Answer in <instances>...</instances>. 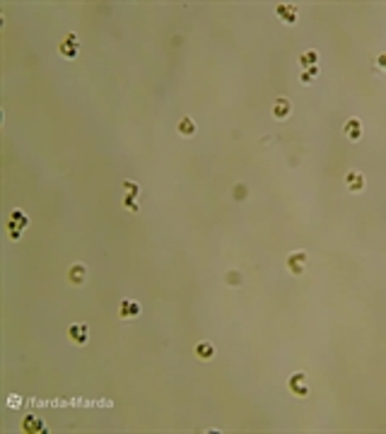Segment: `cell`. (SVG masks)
Wrapping results in <instances>:
<instances>
[{"label": "cell", "mask_w": 386, "mask_h": 434, "mask_svg": "<svg viewBox=\"0 0 386 434\" xmlns=\"http://www.w3.org/2000/svg\"><path fill=\"white\" fill-rule=\"evenodd\" d=\"M306 263H309V254H306V251H294V254H290L288 260H285V266H288V270L292 272V275H302V272L306 270Z\"/></svg>", "instance_id": "3"}, {"label": "cell", "mask_w": 386, "mask_h": 434, "mask_svg": "<svg viewBox=\"0 0 386 434\" xmlns=\"http://www.w3.org/2000/svg\"><path fill=\"white\" fill-rule=\"evenodd\" d=\"M343 133L348 136V140H352V142H358L360 138H362V121L360 118H348V123L343 126Z\"/></svg>", "instance_id": "10"}, {"label": "cell", "mask_w": 386, "mask_h": 434, "mask_svg": "<svg viewBox=\"0 0 386 434\" xmlns=\"http://www.w3.org/2000/svg\"><path fill=\"white\" fill-rule=\"evenodd\" d=\"M58 54L63 56V58H68V60L78 58V54H80V39H78V34H66L63 41L58 44Z\"/></svg>", "instance_id": "1"}, {"label": "cell", "mask_w": 386, "mask_h": 434, "mask_svg": "<svg viewBox=\"0 0 386 434\" xmlns=\"http://www.w3.org/2000/svg\"><path fill=\"white\" fill-rule=\"evenodd\" d=\"M312 82H314V78H312V75L304 70V72H302V84H312Z\"/></svg>", "instance_id": "21"}, {"label": "cell", "mask_w": 386, "mask_h": 434, "mask_svg": "<svg viewBox=\"0 0 386 434\" xmlns=\"http://www.w3.org/2000/svg\"><path fill=\"white\" fill-rule=\"evenodd\" d=\"M140 193V186L133 184V181H124V196H138Z\"/></svg>", "instance_id": "18"}, {"label": "cell", "mask_w": 386, "mask_h": 434, "mask_svg": "<svg viewBox=\"0 0 386 434\" xmlns=\"http://www.w3.org/2000/svg\"><path fill=\"white\" fill-rule=\"evenodd\" d=\"M179 133L181 136H193L196 133V121H193L191 116H184L179 121Z\"/></svg>", "instance_id": "15"}, {"label": "cell", "mask_w": 386, "mask_h": 434, "mask_svg": "<svg viewBox=\"0 0 386 434\" xmlns=\"http://www.w3.org/2000/svg\"><path fill=\"white\" fill-rule=\"evenodd\" d=\"M376 66H379V70H386V54L376 56Z\"/></svg>", "instance_id": "20"}, {"label": "cell", "mask_w": 386, "mask_h": 434, "mask_svg": "<svg viewBox=\"0 0 386 434\" xmlns=\"http://www.w3.org/2000/svg\"><path fill=\"white\" fill-rule=\"evenodd\" d=\"M29 224L27 215L22 212V210H12V215H10V222H8V234H10V239H20V234H22V230Z\"/></svg>", "instance_id": "4"}, {"label": "cell", "mask_w": 386, "mask_h": 434, "mask_svg": "<svg viewBox=\"0 0 386 434\" xmlns=\"http://www.w3.org/2000/svg\"><path fill=\"white\" fill-rule=\"evenodd\" d=\"M345 186H348V190H352V193H360V190L364 188V176L360 172H348L345 174Z\"/></svg>", "instance_id": "12"}, {"label": "cell", "mask_w": 386, "mask_h": 434, "mask_svg": "<svg viewBox=\"0 0 386 434\" xmlns=\"http://www.w3.org/2000/svg\"><path fill=\"white\" fill-rule=\"evenodd\" d=\"M68 338L75 342V345H84L90 340V328L84 324H72L68 328Z\"/></svg>", "instance_id": "6"}, {"label": "cell", "mask_w": 386, "mask_h": 434, "mask_svg": "<svg viewBox=\"0 0 386 434\" xmlns=\"http://www.w3.org/2000/svg\"><path fill=\"white\" fill-rule=\"evenodd\" d=\"M288 388L297 396V398H306V396H309V381H306V374H304V372H294V374L290 376V381H288Z\"/></svg>", "instance_id": "2"}, {"label": "cell", "mask_w": 386, "mask_h": 434, "mask_svg": "<svg viewBox=\"0 0 386 434\" xmlns=\"http://www.w3.org/2000/svg\"><path fill=\"white\" fill-rule=\"evenodd\" d=\"M22 430H24L27 434L46 432V430H44V420L42 418H36V415H27V418L22 420Z\"/></svg>", "instance_id": "11"}, {"label": "cell", "mask_w": 386, "mask_h": 434, "mask_svg": "<svg viewBox=\"0 0 386 434\" xmlns=\"http://www.w3.org/2000/svg\"><path fill=\"white\" fill-rule=\"evenodd\" d=\"M138 314H140V304L136 302V299H124V302H121V306H118V316H121L124 321L136 318Z\"/></svg>", "instance_id": "8"}, {"label": "cell", "mask_w": 386, "mask_h": 434, "mask_svg": "<svg viewBox=\"0 0 386 434\" xmlns=\"http://www.w3.org/2000/svg\"><path fill=\"white\" fill-rule=\"evenodd\" d=\"M276 14L285 22V24H294L297 22V17H300V10H297V5H288V2H280V5H276Z\"/></svg>", "instance_id": "5"}, {"label": "cell", "mask_w": 386, "mask_h": 434, "mask_svg": "<svg viewBox=\"0 0 386 434\" xmlns=\"http://www.w3.org/2000/svg\"><path fill=\"white\" fill-rule=\"evenodd\" d=\"M234 196H236V200H244V196H246V186H236Z\"/></svg>", "instance_id": "19"}, {"label": "cell", "mask_w": 386, "mask_h": 434, "mask_svg": "<svg viewBox=\"0 0 386 434\" xmlns=\"http://www.w3.org/2000/svg\"><path fill=\"white\" fill-rule=\"evenodd\" d=\"M84 280H87V268H84V263H72L68 270V282L70 285H84Z\"/></svg>", "instance_id": "7"}, {"label": "cell", "mask_w": 386, "mask_h": 434, "mask_svg": "<svg viewBox=\"0 0 386 434\" xmlns=\"http://www.w3.org/2000/svg\"><path fill=\"white\" fill-rule=\"evenodd\" d=\"M196 354H198L200 360H212V357H215V345L208 342V340H203V342L196 345Z\"/></svg>", "instance_id": "13"}, {"label": "cell", "mask_w": 386, "mask_h": 434, "mask_svg": "<svg viewBox=\"0 0 386 434\" xmlns=\"http://www.w3.org/2000/svg\"><path fill=\"white\" fill-rule=\"evenodd\" d=\"M224 282H227V285H242V272L239 270H230L227 272V278H224Z\"/></svg>", "instance_id": "17"}, {"label": "cell", "mask_w": 386, "mask_h": 434, "mask_svg": "<svg viewBox=\"0 0 386 434\" xmlns=\"http://www.w3.org/2000/svg\"><path fill=\"white\" fill-rule=\"evenodd\" d=\"M318 63V54L316 51H304L302 56H300V66H302L304 70H309L312 66H316Z\"/></svg>", "instance_id": "14"}, {"label": "cell", "mask_w": 386, "mask_h": 434, "mask_svg": "<svg viewBox=\"0 0 386 434\" xmlns=\"http://www.w3.org/2000/svg\"><path fill=\"white\" fill-rule=\"evenodd\" d=\"M306 72H309V75H312V78H316V75H318V66H312V68L306 70Z\"/></svg>", "instance_id": "22"}, {"label": "cell", "mask_w": 386, "mask_h": 434, "mask_svg": "<svg viewBox=\"0 0 386 434\" xmlns=\"http://www.w3.org/2000/svg\"><path fill=\"white\" fill-rule=\"evenodd\" d=\"M124 208L130 210V212H138L140 203H138V196H124Z\"/></svg>", "instance_id": "16"}, {"label": "cell", "mask_w": 386, "mask_h": 434, "mask_svg": "<svg viewBox=\"0 0 386 434\" xmlns=\"http://www.w3.org/2000/svg\"><path fill=\"white\" fill-rule=\"evenodd\" d=\"M290 114H292V102H290L288 96L276 99V104H273V116H276L278 121H285Z\"/></svg>", "instance_id": "9"}]
</instances>
